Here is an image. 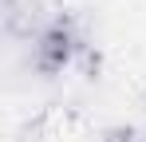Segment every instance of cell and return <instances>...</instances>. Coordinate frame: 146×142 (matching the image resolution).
<instances>
[{
    "label": "cell",
    "mask_w": 146,
    "mask_h": 142,
    "mask_svg": "<svg viewBox=\"0 0 146 142\" xmlns=\"http://www.w3.org/2000/svg\"><path fill=\"white\" fill-rule=\"evenodd\" d=\"M83 51H87V40H83L75 16L59 12V16H51V20L44 24V32L32 40V67L40 71V75H63Z\"/></svg>",
    "instance_id": "obj_1"
},
{
    "label": "cell",
    "mask_w": 146,
    "mask_h": 142,
    "mask_svg": "<svg viewBox=\"0 0 146 142\" xmlns=\"http://www.w3.org/2000/svg\"><path fill=\"white\" fill-rule=\"evenodd\" d=\"M0 20L12 40H36L44 32V4L40 0H4Z\"/></svg>",
    "instance_id": "obj_2"
},
{
    "label": "cell",
    "mask_w": 146,
    "mask_h": 142,
    "mask_svg": "<svg viewBox=\"0 0 146 142\" xmlns=\"http://www.w3.org/2000/svg\"><path fill=\"white\" fill-rule=\"evenodd\" d=\"M99 142H146V126H130V122H122V126L103 130Z\"/></svg>",
    "instance_id": "obj_3"
}]
</instances>
